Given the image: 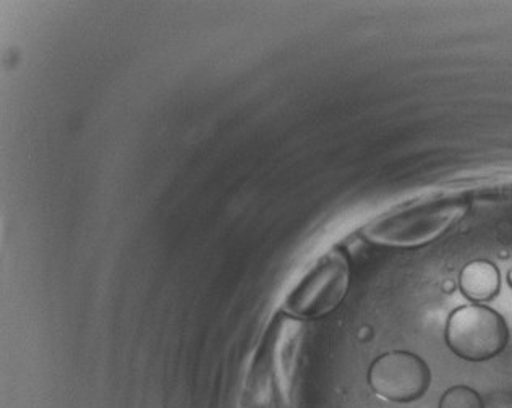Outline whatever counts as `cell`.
Returning <instances> with one entry per match:
<instances>
[{
  "label": "cell",
  "instance_id": "6da1fadb",
  "mask_svg": "<svg viewBox=\"0 0 512 408\" xmlns=\"http://www.w3.org/2000/svg\"><path fill=\"white\" fill-rule=\"evenodd\" d=\"M469 203L462 196H431L376 217L360 234L384 247H420L433 242L466 216Z\"/></svg>",
  "mask_w": 512,
  "mask_h": 408
},
{
  "label": "cell",
  "instance_id": "7a4b0ae2",
  "mask_svg": "<svg viewBox=\"0 0 512 408\" xmlns=\"http://www.w3.org/2000/svg\"><path fill=\"white\" fill-rule=\"evenodd\" d=\"M508 340V324L490 306H461L451 313L446 324V344L454 355L467 362H487L498 357Z\"/></svg>",
  "mask_w": 512,
  "mask_h": 408
},
{
  "label": "cell",
  "instance_id": "3957f363",
  "mask_svg": "<svg viewBox=\"0 0 512 408\" xmlns=\"http://www.w3.org/2000/svg\"><path fill=\"white\" fill-rule=\"evenodd\" d=\"M350 284L349 261L342 251H329L287 297L284 310L294 318L315 319L341 305Z\"/></svg>",
  "mask_w": 512,
  "mask_h": 408
},
{
  "label": "cell",
  "instance_id": "277c9868",
  "mask_svg": "<svg viewBox=\"0 0 512 408\" xmlns=\"http://www.w3.org/2000/svg\"><path fill=\"white\" fill-rule=\"evenodd\" d=\"M368 383L383 399L409 404L428 391L431 371L419 355L394 350L376 358L368 373Z\"/></svg>",
  "mask_w": 512,
  "mask_h": 408
},
{
  "label": "cell",
  "instance_id": "5b68a950",
  "mask_svg": "<svg viewBox=\"0 0 512 408\" xmlns=\"http://www.w3.org/2000/svg\"><path fill=\"white\" fill-rule=\"evenodd\" d=\"M459 285L462 294L472 302H490L500 292V271L490 261H472L462 269Z\"/></svg>",
  "mask_w": 512,
  "mask_h": 408
},
{
  "label": "cell",
  "instance_id": "8992f818",
  "mask_svg": "<svg viewBox=\"0 0 512 408\" xmlns=\"http://www.w3.org/2000/svg\"><path fill=\"white\" fill-rule=\"evenodd\" d=\"M440 408H485V405L472 387L454 386L441 397Z\"/></svg>",
  "mask_w": 512,
  "mask_h": 408
},
{
  "label": "cell",
  "instance_id": "52a82bcc",
  "mask_svg": "<svg viewBox=\"0 0 512 408\" xmlns=\"http://www.w3.org/2000/svg\"><path fill=\"white\" fill-rule=\"evenodd\" d=\"M508 281H509V285H511V287H512V269H511V271H509Z\"/></svg>",
  "mask_w": 512,
  "mask_h": 408
}]
</instances>
